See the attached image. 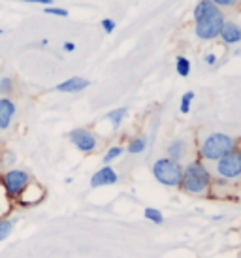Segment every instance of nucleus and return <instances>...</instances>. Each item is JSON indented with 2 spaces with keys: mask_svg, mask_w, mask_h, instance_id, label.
I'll return each mask as SVG.
<instances>
[{
  "mask_svg": "<svg viewBox=\"0 0 241 258\" xmlns=\"http://www.w3.org/2000/svg\"><path fill=\"white\" fill-rule=\"evenodd\" d=\"M211 173L202 160H192L183 166V179H181V190L192 196H204L211 188Z\"/></svg>",
  "mask_w": 241,
  "mask_h": 258,
  "instance_id": "1",
  "label": "nucleus"
},
{
  "mask_svg": "<svg viewBox=\"0 0 241 258\" xmlns=\"http://www.w3.org/2000/svg\"><path fill=\"white\" fill-rule=\"evenodd\" d=\"M237 147L235 140L222 132H209L200 142V157L207 162H215Z\"/></svg>",
  "mask_w": 241,
  "mask_h": 258,
  "instance_id": "2",
  "label": "nucleus"
},
{
  "mask_svg": "<svg viewBox=\"0 0 241 258\" xmlns=\"http://www.w3.org/2000/svg\"><path fill=\"white\" fill-rule=\"evenodd\" d=\"M224 21H226V19H224L222 10L213 4L200 19H196L194 32H196V36H198L200 40H215V38H219Z\"/></svg>",
  "mask_w": 241,
  "mask_h": 258,
  "instance_id": "3",
  "label": "nucleus"
},
{
  "mask_svg": "<svg viewBox=\"0 0 241 258\" xmlns=\"http://www.w3.org/2000/svg\"><path fill=\"white\" fill-rule=\"evenodd\" d=\"M153 175L155 179L164 186H179L181 185V179H183V164L181 162H175L168 157H162L155 160L153 164Z\"/></svg>",
  "mask_w": 241,
  "mask_h": 258,
  "instance_id": "4",
  "label": "nucleus"
},
{
  "mask_svg": "<svg viewBox=\"0 0 241 258\" xmlns=\"http://www.w3.org/2000/svg\"><path fill=\"white\" fill-rule=\"evenodd\" d=\"M30 183H32L30 173L27 170H19V168L6 170V172L0 175V185L6 190L8 198H12V200H17Z\"/></svg>",
  "mask_w": 241,
  "mask_h": 258,
  "instance_id": "5",
  "label": "nucleus"
},
{
  "mask_svg": "<svg viewBox=\"0 0 241 258\" xmlns=\"http://www.w3.org/2000/svg\"><path fill=\"white\" fill-rule=\"evenodd\" d=\"M215 175L222 181L241 179V149L235 147L222 158L215 160Z\"/></svg>",
  "mask_w": 241,
  "mask_h": 258,
  "instance_id": "6",
  "label": "nucleus"
},
{
  "mask_svg": "<svg viewBox=\"0 0 241 258\" xmlns=\"http://www.w3.org/2000/svg\"><path fill=\"white\" fill-rule=\"evenodd\" d=\"M68 140L72 145H76V149L81 153H94L98 147V138L89 128H74L68 132Z\"/></svg>",
  "mask_w": 241,
  "mask_h": 258,
  "instance_id": "7",
  "label": "nucleus"
},
{
  "mask_svg": "<svg viewBox=\"0 0 241 258\" xmlns=\"http://www.w3.org/2000/svg\"><path fill=\"white\" fill-rule=\"evenodd\" d=\"M117 181H119L117 172H115L111 166H104V168H100L98 172L92 173L91 186L92 188H98V186H109V185H115Z\"/></svg>",
  "mask_w": 241,
  "mask_h": 258,
  "instance_id": "8",
  "label": "nucleus"
},
{
  "mask_svg": "<svg viewBox=\"0 0 241 258\" xmlns=\"http://www.w3.org/2000/svg\"><path fill=\"white\" fill-rule=\"evenodd\" d=\"M187 153H189V142L185 138H175L166 145V157L175 162H181L187 157Z\"/></svg>",
  "mask_w": 241,
  "mask_h": 258,
  "instance_id": "9",
  "label": "nucleus"
},
{
  "mask_svg": "<svg viewBox=\"0 0 241 258\" xmlns=\"http://www.w3.org/2000/svg\"><path fill=\"white\" fill-rule=\"evenodd\" d=\"M219 38L226 45H235V43L241 42V27L234 21H224Z\"/></svg>",
  "mask_w": 241,
  "mask_h": 258,
  "instance_id": "10",
  "label": "nucleus"
},
{
  "mask_svg": "<svg viewBox=\"0 0 241 258\" xmlns=\"http://www.w3.org/2000/svg\"><path fill=\"white\" fill-rule=\"evenodd\" d=\"M14 117H15V104L10 100V98L2 96V98H0V128L2 130L10 128Z\"/></svg>",
  "mask_w": 241,
  "mask_h": 258,
  "instance_id": "11",
  "label": "nucleus"
},
{
  "mask_svg": "<svg viewBox=\"0 0 241 258\" xmlns=\"http://www.w3.org/2000/svg\"><path fill=\"white\" fill-rule=\"evenodd\" d=\"M89 85H91V81L85 78H70L63 83H58L55 87V91H58V93H79V91H85Z\"/></svg>",
  "mask_w": 241,
  "mask_h": 258,
  "instance_id": "12",
  "label": "nucleus"
},
{
  "mask_svg": "<svg viewBox=\"0 0 241 258\" xmlns=\"http://www.w3.org/2000/svg\"><path fill=\"white\" fill-rule=\"evenodd\" d=\"M128 109L127 108H117V109H111L109 113L106 115L107 121H111V124H113V128L117 130L120 126V122L125 121V117H127Z\"/></svg>",
  "mask_w": 241,
  "mask_h": 258,
  "instance_id": "13",
  "label": "nucleus"
},
{
  "mask_svg": "<svg viewBox=\"0 0 241 258\" xmlns=\"http://www.w3.org/2000/svg\"><path fill=\"white\" fill-rule=\"evenodd\" d=\"M145 147H147V140L143 136L140 138H134V140H130V144H128V153L130 155H140V153H143L145 151Z\"/></svg>",
  "mask_w": 241,
  "mask_h": 258,
  "instance_id": "14",
  "label": "nucleus"
},
{
  "mask_svg": "<svg viewBox=\"0 0 241 258\" xmlns=\"http://www.w3.org/2000/svg\"><path fill=\"white\" fill-rule=\"evenodd\" d=\"M175 70H177V74L181 78H187V76L191 74V60L187 57H181V55H179V57L175 58Z\"/></svg>",
  "mask_w": 241,
  "mask_h": 258,
  "instance_id": "15",
  "label": "nucleus"
},
{
  "mask_svg": "<svg viewBox=\"0 0 241 258\" xmlns=\"http://www.w3.org/2000/svg\"><path fill=\"white\" fill-rule=\"evenodd\" d=\"M143 217L147 219V221L155 222V224H162L164 222V215L160 209L156 208H145V211H143Z\"/></svg>",
  "mask_w": 241,
  "mask_h": 258,
  "instance_id": "16",
  "label": "nucleus"
},
{
  "mask_svg": "<svg viewBox=\"0 0 241 258\" xmlns=\"http://www.w3.org/2000/svg\"><path fill=\"white\" fill-rule=\"evenodd\" d=\"M123 147H120V145H113V147H109V149L106 151V155H104V158H102V160H104V166H109V162H113L115 158H119L120 155H123Z\"/></svg>",
  "mask_w": 241,
  "mask_h": 258,
  "instance_id": "17",
  "label": "nucleus"
},
{
  "mask_svg": "<svg viewBox=\"0 0 241 258\" xmlns=\"http://www.w3.org/2000/svg\"><path fill=\"white\" fill-rule=\"evenodd\" d=\"M211 6H213L211 0H200L198 4L194 6V12H192V17H194V21H196V19H200V17H202V15L206 14V12H207V10H209Z\"/></svg>",
  "mask_w": 241,
  "mask_h": 258,
  "instance_id": "18",
  "label": "nucleus"
},
{
  "mask_svg": "<svg viewBox=\"0 0 241 258\" xmlns=\"http://www.w3.org/2000/svg\"><path fill=\"white\" fill-rule=\"evenodd\" d=\"M15 221H8V219H0V241H4L10 237L12 230H14Z\"/></svg>",
  "mask_w": 241,
  "mask_h": 258,
  "instance_id": "19",
  "label": "nucleus"
},
{
  "mask_svg": "<svg viewBox=\"0 0 241 258\" xmlns=\"http://www.w3.org/2000/svg\"><path fill=\"white\" fill-rule=\"evenodd\" d=\"M192 100H194V93H192V91H187V93L181 96V106H179V111H181L183 115H187L189 111H191Z\"/></svg>",
  "mask_w": 241,
  "mask_h": 258,
  "instance_id": "20",
  "label": "nucleus"
},
{
  "mask_svg": "<svg viewBox=\"0 0 241 258\" xmlns=\"http://www.w3.org/2000/svg\"><path fill=\"white\" fill-rule=\"evenodd\" d=\"M12 93H14V79L6 76V78L0 79V94L8 98V94H12Z\"/></svg>",
  "mask_w": 241,
  "mask_h": 258,
  "instance_id": "21",
  "label": "nucleus"
},
{
  "mask_svg": "<svg viewBox=\"0 0 241 258\" xmlns=\"http://www.w3.org/2000/svg\"><path fill=\"white\" fill-rule=\"evenodd\" d=\"M45 14L49 15H58V17H68V10H64V8H57V6H47L43 10Z\"/></svg>",
  "mask_w": 241,
  "mask_h": 258,
  "instance_id": "22",
  "label": "nucleus"
},
{
  "mask_svg": "<svg viewBox=\"0 0 241 258\" xmlns=\"http://www.w3.org/2000/svg\"><path fill=\"white\" fill-rule=\"evenodd\" d=\"M100 25H102V29H104L106 34H111V32L115 30V27H117V23H115L113 19H102Z\"/></svg>",
  "mask_w": 241,
  "mask_h": 258,
  "instance_id": "23",
  "label": "nucleus"
},
{
  "mask_svg": "<svg viewBox=\"0 0 241 258\" xmlns=\"http://www.w3.org/2000/svg\"><path fill=\"white\" fill-rule=\"evenodd\" d=\"M211 2L217 8H230V6H234L237 0H211Z\"/></svg>",
  "mask_w": 241,
  "mask_h": 258,
  "instance_id": "24",
  "label": "nucleus"
},
{
  "mask_svg": "<svg viewBox=\"0 0 241 258\" xmlns=\"http://www.w3.org/2000/svg\"><path fill=\"white\" fill-rule=\"evenodd\" d=\"M204 60H206V64H209V66L217 64V55H215V53H207L206 57H204Z\"/></svg>",
  "mask_w": 241,
  "mask_h": 258,
  "instance_id": "25",
  "label": "nucleus"
},
{
  "mask_svg": "<svg viewBox=\"0 0 241 258\" xmlns=\"http://www.w3.org/2000/svg\"><path fill=\"white\" fill-rule=\"evenodd\" d=\"M15 162V155L10 151V153H4V164H14Z\"/></svg>",
  "mask_w": 241,
  "mask_h": 258,
  "instance_id": "26",
  "label": "nucleus"
},
{
  "mask_svg": "<svg viewBox=\"0 0 241 258\" xmlns=\"http://www.w3.org/2000/svg\"><path fill=\"white\" fill-rule=\"evenodd\" d=\"M19 2H30V4H45V6H51V0H19Z\"/></svg>",
  "mask_w": 241,
  "mask_h": 258,
  "instance_id": "27",
  "label": "nucleus"
},
{
  "mask_svg": "<svg viewBox=\"0 0 241 258\" xmlns=\"http://www.w3.org/2000/svg\"><path fill=\"white\" fill-rule=\"evenodd\" d=\"M63 49L68 51V53H72V51H76V43H74V42H64Z\"/></svg>",
  "mask_w": 241,
  "mask_h": 258,
  "instance_id": "28",
  "label": "nucleus"
},
{
  "mask_svg": "<svg viewBox=\"0 0 241 258\" xmlns=\"http://www.w3.org/2000/svg\"><path fill=\"white\" fill-rule=\"evenodd\" d=\"M0 34H2V29H0Z\"/></svg>",
  "mask_w": 241,
  "mask_h": 258,
  "instance_id": "29",
  "label": "nucleus"
}]
</instances>
